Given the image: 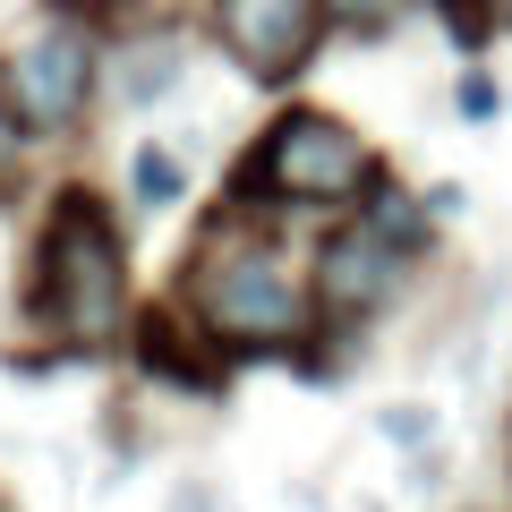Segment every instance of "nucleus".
I'll return each mask as SVG.
<instances>
[{
    "instance_id": "obj_10",
    "label": "nucleus",
    "mask_w": 512,
    "mask_h": 512,
    "mask_svg": "<svg viewBox=\"0 0 512 512\" xmlns=\"http://www.w3.org/2000/svg\"><path fill=\"white\" fill-rule=\"evenodd\" d=\"M325 9V26H342V35H393V26L410 18V0H316Z\"/></svg>"
},
{
    "instance_id": "obj_11",
    "label": "nucleus",
    "mask_w": 512,
    "mask_h": 512,
    "mask_svg": "<svg viewBox=\"0 0 512 512\" xmlns=\"http://www.w3.org/2000/svg\"><path fill=\"white\" fill-rule=\"evenodd\" d=\"M436 18L461 52H478L487 35H504V0H436Z\"/></svg>"
},
{
    "instance_id": "obj_12",
    "label": "nucleus",
    "mask_w": 512,
    "mask_h": 512,
    "mask_svg": "<svg viewBox=\"0 0 512 512\" xmlns=\"http://www.w3.org/2000/svg\"><path fill=\"white\" fill-rule=\"evenodd\" d=\"M376 427H384V444H402V453H419V444L436 436V419H427V410H410V402H402V410H384Z\"/></svg>"
},
{
    "instance_id": "obj_9",
    "label": "nucleus",
    "mask_w": 512,
    "mask_h": 512,
    "mask_svg": "<svg viewBox=\"0 0 512 512\" xmlns=\"http://www.w3.org/2000/svg\"><path fill=\"white\" fill-rule=\"evenodd\" d=\"M128 188H137V205H180V188H188V171H180V154H163V146H137L128 154Z\"/></svg>"
},
{
    "instance_id": "obj_5",
    "label": "nucleus",
    "mask_w": 512,
    "mask_h": 512,
    "mask_svg": "<svg viewBox=\"0 0 512 512\" xmlns=\"http://www.w3.org/2000/svg\"><path fill=\"white\" fill-rule=\"evenodd\" d=\"M214 43L231 52L239 77L291 86L325 43V9L316 0H214Z\"/></svg>"
},
{
    "instance_id": "obj_2",
    "label": "nucleus",
    "mask_w": 512,
    "mask_h": 512,
    "mask_svg": "<svg viewBox=\"0 0 512 512\" xmlns=\"http://www.w3.org/2000/svg\"><path fill=\"white\" fill-rule=\"evenodd\" d=\"M180 316L205 333V350H299L316 333L308 282H299L274 248H248V239L197 256Z\"/></svg>"
},
{
    "instance_id": "obj_3",
    "label": "nucleus",
    "mask_w": 512,
    "mask_h": 512,
    "mask_svg": "<svg viewBox=\"0 0 512 512\" xmlns=\"http://www.w3.org/2000/svg\"><path fill=\"white\" fill-rule=\"evenodd\" d=\"M239 188L274 205H350L376 188V154L350 120L333 111H282L239 163Z\"/></svg>"
},
{
    "instance_id": "obj_8",
    "label": "nucleus",
    "mask_w": 512,
    "mask_h": 512,
    "mask_svg": "<svg viewBox=\"0 0 512 512\" xmlns=\"http://www.w3.org/2000/svg\"><path fill=\"white\" fill-rule=\"evenodd\" d=\"M180 86V43H128L120 60V103H163V94Z\"/></svg>"
},
{
    "instance_id": "obj_15",
    "label": "nucleus",
    "mask_w": 512,
    "mask_h": 512,
    "mask_svg": "<svg viewBox=\"0 0 512 512\" xmlns=\"http://www.w3.org/2000/svg\"><path fill=\"white\" fill-rule=\"evenodd\" d=\"M86 9H120V0H86Z\"/></svg>"
},
{
    "instance_id": "obj_1",
    "label": "nucleus",
    "mask_w": 512,
    "mask_h": 512,
    "mask_svg": "<svg viewBox=\"0 0 512 512\" xmlns=\"http://www.w3.org/2000/svg\"><path fill=\"white\" fill-rule=\"evenodd\" d=\"M26 316L69 350H103L128 333V239L94 188H60L52 214L35 231V265H26Z\"/></svg>"
},
{
    "instance_id": "obj_6",
    "label": "nucleus",
    "mask_w": 512,
    "mask_h": 512,
    "mask_svg": "<svg viewBox=\"0 0 512 512\" xmlns=\"http://www.w3.org/2000/svg\"><path fill=\"white\" fill-rule=\"evenodd\" d=\"M402 282H410V256H402V248H384L367 222H350V231H333L325 248H316V282H308V299H316V316L350 325V316L393 308V299H402Z\"/></svg>"
},
{
    "instance_id": "obj_4",
    "label": "nucleus",
    "mask_w": 512,
    "mask_h": 512,
    "mask_svg": "<svg viewBox=\"0 0 512 512\" xmlns=\"http://www.w3.org/2000/svg\"><path fill=\"white\" fill-rule=\"evenodd\" d=\"M94 94V35L77 18L43 26L35 43L0 52V111L18 120V137H60Z\"/></svg>"
},
{
    "instance_id": "obj_13",
    "label": "nucleus",
    "mask_w": 512,
    "mask_h": 512,
    "mask_svg": "<svg viewBox=\"0 0 512 512\" xmlns=\"http://www.w3.org/2000/svg\"><path fill=\"white\" fill-rule=\"evenodd\" d=\"M504 111V86L495 77H461V120H495Z\"/></svg>"
},
{
    "instance_id": "obj_14",
    "label": "nucleus",
    "mask_w": 512,
    "mask_h": 512,
    "mask_svg": "<svg viewBox=\"0 0 512 512\" xmlns=\"http://www.w3.org/2000/svg\"><path fill=\"white\" fill-rule=\"evenodd\" d=\"M9 171H18V120L0 111V180H9Z\"/></svg>"
},
{
    "instance_id": "obj_7",
    "label": "nucleus",
    "mask_w": 512,
    "mask_h": 512,
    "mask_svg": "<svg viewBox=\"0 0 512 512\" xmlns=\"http://www.w3.org/2000/svg\"><path fill=\"white\" fill-rule=\"evenodd\" d=\"M137 350H146V376H171V384H214V376H205V367H214V359L180 342V316H171V308L137 325Z\"/></svg>"
}]
</instances>
